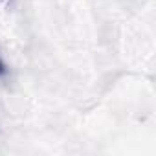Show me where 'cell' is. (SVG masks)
I'll list each match as a JSON object with an SVG mask.
<instances>
[{"instance_id":"obj_1","label":"cell","mask_w":156,"mask_h":156,"mask_svg":"<svg viewBox=\"0 0 156 156\" xmlns=\"http://www.w3.org/2000/svg\"><path fill=\"white\" fill-rule=\"evenodd\" d=\"M6 64H4V61H2V57H0V79H2V77L6 75Z\"/></svg>"}]
</instances>
